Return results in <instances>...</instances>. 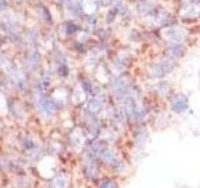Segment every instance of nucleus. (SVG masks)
Returning a JSON list of instances; mask_svg holds the SVG:
<instances>
[{
	"label": "nucleus",
	"instance_id": "f257e3e1",
	"mask_svg": "<svg viewBox=\"0 0 200 188\" xmlns=\"http://www.w3.org/2000/svg\"><path fill=\"white\" fill-rule=\"evenodd\" d=\"M100 188H118V186H117V183H115V182L107 181V182H104V183L101 184Z\"/></svg>",
	"mask_w": 200,
	"mask_h": 188
}]
</instances>
